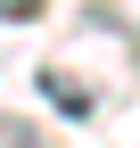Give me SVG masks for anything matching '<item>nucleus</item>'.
<instances>
[{
	"label": "nucleus",
	"mask_w": 140,
	"mask_h": 148,
	"mask_svg": "<svg viewBox=\"0 0 140 148\" xmlns=\"http://www.w3.org/2000/svg\"><path fill=\"white\" fill-rule=\"evenodd\" d=\"M41 90H49V107H58V115H74V123L91 115V90H82L74 74H58V66H49V74H41Z\"/></svg>",
	"instance_id": "f257e3e1"
},
{
	"label": "nucleus",
	"mask_w": 140,
	"mask_h": 148,
	"mask_svg": "<svg viewBox=\"0 0 140 148\" xmlns=\"http://www.w3.org/2000/svg\"><path fill=\"white\" fill-rule=\"evenodd\" d=\"M0 148H41V132H33V123H16V115H0Z\"/></svg>",
	"instance_id": "f03ea898"
},
{
	"label": "nucleus",
	"mask_w": 140,
	"mask_h": 148,
	"mask_svg": "<svg viewBox=\"0 0 140 148\" xmlns=\"http://www.w3.org/2000/svg\"><path fill=\"white\" fill-rule=\"evenodd\" d=\"M0 16H8V25H25V16H41V0H0Z\"/></svg>",
	"instance_id": "7ed1b4c3"
}]
</instances>
